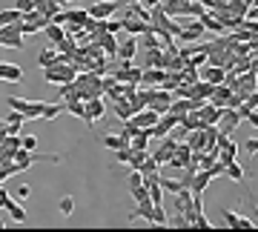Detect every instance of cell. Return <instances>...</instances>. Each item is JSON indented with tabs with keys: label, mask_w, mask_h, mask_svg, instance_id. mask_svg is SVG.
Returning a JSON list of instances; mask_svg holds the SVG:
<instances>
[{
	"label": "cell",
	"mask_w": 258,
	"mask_h": 232,
	"mask_svg": "<svg viewBox=\"0 0 258 232\" xmlns=\"http://www.w3.org/2000/svg\"><path fill=\"white\" fill-rule=\"evenodd\" d=\"M43 78H46L49 84H72L75 78H78V69L72 63H52L43 69Z\"/></svg>",
	"instance_id": "obj_1"
},
{
	"label": "cell",
	"mask_w": 258,
	"mask_h": 232,
	"mask_svg": "<svg viewBox=\"0 0 258 232\" xmlns=\"http://www.w3.org/2000/svg\"><path fill=\"white\" fill-rule=\"evenodd\" d=\"M23 32H20V23H9V26H0V46L9 49H23Z\"/></svg>",
	"instance_id": "obj_2"
},
{
	"label": "cell",
	"mask_w": 258,
	"mask_h": 232,
	"mask_svg": "<svg viewBox=\"0 0 258 232\" xmlns=\"http://www.w3.org/2000/svg\"><path fill=\"white\" fill-rule=\"evenodd\" d=\"M49 23V18L46 15H40L37 9H32V12H23V20H20V32L23 35H35V32H40V29Z\"/></svg>",
	"instance_id": "obj_3"
},
{
	"label": "cell",
	"mask_w": 258,
	"mask_h": 232,
	"mask_svg": "<svg viewBox=\"0 0 258 232\" xmlns=\"http://www.w3.org/2000/svg\"><path fill=\"white\" fill-rule=\"evenodd\" d=\"M120 6H123V0H98V3H92L86 12L98 20H106V18H115V12H118Z\"/></svg>",
	"instance_id": "obj_4"
},
{
	"label": "cell",
	"mask_w": 258,
	"mask_h": 232,
	"mask_svg": "<svg viewBox=\"0 0 258 232\" xmlns=\"http://www.w3.org/2000/svg\"><path fill=\"white\" fill-rule=\"evenodd\" d=\"M178 143H181V140H178L175 135H166V138H161V146L155 149V155H152V158H155L161 167H164V164H169V161H172V155H175Z\"/></svg>",
	"instance_id": "obj_5"
},
{
	"label": "cell",
	"mask_w": 258,
	"mask_h": 232,
	"mask_svg": "<svg viewBox=\"0 0 258 232\" xmlns=\"http://www.w3.org/2000/svg\"><path fill=\"white\" fill-rule=\"evenodd\" d=\"M120 20H123V32H126V35H132V37H141V35H144V32L149 29L147 20H141L132 9L123 12V18H120Z\"/></svg>",
	"instance_id": "obj_6"
},
{
	"label": "cell",
	"mask_w": 258,
	"mask_h": 232,
	"mask_svg": "<svg viewBox=\"0 0 258 232\" xmlns=\"http://www.w3.org/2000/svg\"><path fill=\"white\" fill-rule=\"evenodd\" d=\"M232 89H235V92H241V95H244V101H247V95L252 92V89H258L255 72H252V69H249V72H238V74H235V84H232Z\"/></svg>",
	"instance_id": "obj_7"
},
{
	"label": "cell",
	"mask_w": 258,
	"mask_h": 232,
	"mask_svg": "<svg viewBox=\"0 0 258 232\" xmlns=\"http://www.w3.org/2000/svg\"><path fill=\"white\" fill-rule=\"evenodd\" d=\"M195 161V152H192V146L186 143V140H181L178 143V149H175V155H172V161H169V167H178V169H186L189 164Z\"/></svg>",
	"instance_id": "obj_8"
},
{
	"label": "cell",
	"mask_w": 258,
	"mask_h": 232,
	"mask_svg": "<svg viewBox=\"0 0 258 232\" xmlns=\"http://www.w3.org/2000/svg\"><path fill=\"white\" fill-rule=\"evenodd\" d=\"M141 52V43H138V37H132L126 35L123 40H118V60H132V57Z\"/></svg>",
	"instance_id": "obj_9"
},
{
	"label": "cell",
	"mask_w": 258,
	"mask_h": 232,
	"mask_svg": "<svg viewBox=\"0 0 258 232\" xmlns=\"http://www.w3.org/2000/svg\"><path fill=\"white\" fill-rule=\"evenodd\" d=\"M158 118H161V112H155V109H149V106H147V109L135 112L129 121L135 123V126H141V129H152V126L158 123Z\"/></svg>",
	"instance_id": "obj_10"
},
{
	"label": "cell",
	"mask_w": 258,
	"mask_h": 232,
	"mask_svg": "<svg viewBox=\"0 0 258 232\" xmlns=\"http://www.w3.org/2000/svg\"><path fill=\"white\" fill-rule=\"evenodd\" d=\"M95 43H101V49L106 52V55H115L118 57V37L112 35V32H106V29H101V32H95L92 35Z\"/></svg>",
	"instance_id": "obj_11"
},
{
	"label": "cell",
	"mask_w": 258,
	"mask_h": 232,
	"mask_svg": "<svg viewBox=\"0 0 258 232\" xmlns=\"http://www.w3.org/2000/svg\"><path fill=\"white\" fill-rule=\"evenodd\" d=\"M103 112H106L103 101H101V98H92V101H86V118H83V121L89 123V126H95V123L103 118Z\"/></svg>",
	"instance_id": "obj_12"
},
{
	"label": "cell",
	"mask_w": 258,
	"mask_h": 232,
	"mask_svg": "<svg viewBox=\"0 0 258 232\" xmlns=\"http://www.w3.org/2000/svg\"><path fill=\"white\" fill-rule=\"evenodd\" d=\"M241 118L238 109H230V106H224V118H221V132H227V135H232V132L241 126Z\"/></svg>",
	"instance_id": "obj_13"
},
{
	"label": "cell",
	"mask_w": 258,
	"mask_h": 232,
	"mask_svg": "<svg viewBox=\"0 0 258 232\" xmlns=\"http://www.w3.org/2000/svg\"><path fill=\"white\" fill-rule=\"evenodd\" d=\"M166 78V69L161 66H144V78H141V84L144 86H161Z\"/></svg>",
	"instance_id": "obj_14"
},
{
	"label": "cell",
	"mask_w": 258,
	"mask_h": 232,
	"mask_svg": "<svg viewBox=\"0 0 258 232\" xmlns=\"http://www.w3.org/2000/svg\"><path fill=\"white\" fill-rule=\"evenodd\" d=\"M224 78H227V69H224V66L204 63V69H201V81H210V84H224Z\"/></svg>",
	"instance_id": "obj_15"
},
{
	"label": "cell",
	"mask_w": 258,
	"mask_h": 232,
	"mask_svg": "<svg viewBox=\"0 0 258 232\" xmlns=\"http://www.w3.org/2000/svg\"><path fill=\"white\" fill-rule=\"evenodd\" d=\"M210 181H212V172H210V169H198V172L192 175V184H189V189H192L195 195H201L204 189L210 186Z\"/></svg>",
	"instance_id": "obj_16"
},
{
	"label": "cell",
	"mask_w": 258,
	"mask_h": 232,
	"mask_svg": "<svg viewBox=\"0 0 258 232\" xmlns=\"http://www.w3.org/2000/svg\"><path fill=\"white\" fill-rule=\"evenodd\" d=\"M60 6H63V0H35V9L40 12V15H46L49 20L60 12Z\"/></svg>",
	"instance_id": "obj_17"
},
{
	"label": "cell",
	"mask_w": 258,
	"mask_h": 232,
	"mask_svg": "<svg viewBox=\"0 0 258 232\" xmlns=\"http://www.w3.org/2000/svg\"><path fill=\"white\" fill-rule=\"evenodd\" d=\"M232 92H235V89H230L227 84H218L215 89H212V95H210V103H215V106H221V109H224Z\"/></svg>",
	"instance_id": "obj_18"
},
{
	"label": "cell",
	"mask_w": 258,
	"mask_h": 232,
	"mask_svg": "<svg viewBox=\"0 0 258 232\" xmlns=\"http://www.w3.org/2000/svg\"><path fill=\"white\" fill-rule=\"evenodd\" d=\"M0 81L18 84V81H23V69H20L18 63H0Z\"/></svg>",
	"instance_id": "obj_19"
},
{
	"label": "cell",
	"mask_w": 258,
	"mask_h": 232,
	"mask_svg": "<svg viewBox=\"0 0 258 232\" xmlns=\"http://www.w3.org/2000/svg\"><path fill=\"white\" fill-rule=\"evenodd\" d=\"M138 218H144L147 223H152V201H141V204L129 212V221H138Z\"/></svg>",
	"instance_id": "obj_20"
},
{
	"label": "cell",
	"mask_w": 258,
	"mask_h": 232,
	"mask_svg": "<svg viewBox=\"0 0 258 232\" xmlns=\"http://www.w3.org/2000/svg\"><path fill=\"white\" fill-rule=\"evenodd\" d=\"M112 103H115V115H118L120 123L129 121V118L135 115V109H132V101H129V98H120V101H112Z\"/></svg>",
	"instance_id": "obj_21"
},
{
	"label": "cell",
	"mask_w": 258,
	"mask_h": 232,
	"mask_svg": "<svg viewBox=\"0 0 258 232\" xmlns=\"http://www.w3.org/2000/svg\"><path fill=\"white\" fill-rule=\"evenodd\" d=\"M43 32H46V37L52 40V43H60L66 37V26H60V23H55V20H49L46 26H43Z\"/></svg>",
	"instance_id": "obj_22"
},
{
	"label": "cell",
	"mask_w": 258,
	"mask_h": 232,
	"mask_svg": "<svg viewBox=\"0 0 258 232\" xmlns=\"http://www.w3.org/2000/svg\"><path fill=\"white\" fill-rule=\"evenodd\" d=\"M23 20V12L18 6H12V9H3L0 12V26H9V23H20Z\"/></svg>",
	"instance_id": "obj_23"
},
{
	"label": "cell",
	"mask_w": 258,
	"mask_h": 232,
	"mask_svg": "<svg viewBox=\"0 0 258 232\" xmlns=\"http://www.w3.org/2000/svg\"><path fill=\"white\" fill-rule=\"evenodd\" d=\"M192 109V101H189V98H181V101H172V106H169V112H172V115H178V118H184L186 112Z\"/></svg>",
	"instance_id": "obj_24"
},
{
	"label": "cell",
	"mask_w": 258,
	"mask_h": 232,
	"mask_svg": "<svg viewBox=\"0 0 258 232\" xmlns=\"http://www.w3.org/2000/svg\"><path fill=\"white\" fill-rule=\"evenodd\" d=\"M103 146H106V149H112V152H118L120 146H129V140L123 138V135H112V132H109V135L103 138Z\"/></svg>",
	"instance_id": "obj_25"
},
{
	"label": "cell",
	"mask_w": 258,
	"mask_h": 232,
	"mask_svg": "<svg viewBox=\"0 0 258 232\" xmlns=\"http://www.w3.org/2000/svg\"><path fill=\"white\" fill-rule=\"evenodd\" d=\"M43 109H46V101H29V109L23 112V118H26V121L40 118V115H43Z\"/></svg>",
	"instance_id": "obj_26"
},
{
	"label": "cell",
	"mask_w": 258,
	"mask_h": 232,
	"mask_svg": "<svg viewBox=\"0 0 258 232\" xmlns=\"http://www.w3.org/2000/svg\"><path fill=\"white\" fill-rule=\"evenodd\" d=\"M147 55V66H161L164 69V49H144Z\"/></svg>",
	"instance_id": "obj_27"
},
{
	"label": "cell",
	"mask_w": 258,
	"mask_h": 232,
	"mask_svg": "<svg viewBox=\"0 0 258 232\" xmlns=\"http://www.w3.org/2000/svg\"><path fill=\"white\" fill-rule=\"evenodd\" d=\"M224 175L230 178V181H238V184H244V169L238 167V161H230V164H227V169H224Z\"/></svg>",
	"instance_id": "obj_28"
},
{
	"label": "cell",
	"mask_w": 258,
	"mask_h": 232,
	"mask_svg": "<svg viewBox=\"0 0 258 232\" xmlns=\"http://www.w3.org/2000/svg\"><path fill=\"white\" fill-rule=\"evenodd\" d=\"M149 138H152V132H149V129H141L135 138L129 140V146H132V149H147V146H149Z\"/></svg>",
	"instance_id": "obj_29"
},
{
	"label": "cell",
	"mask_w": 258,
	"mask_h": 232,
	"mask_svg": "<svg viewBox=\"0 0 258 232\" xmlns=\"http://www.w3.org/2000/svg\"><path fill=\"white\" fill-rule=\"evenodd\" d=\"M6 209H9V218H12L15 223H23V221H26V209H23L20 204H15V201H9V206H6Z\"/></svg>",
	"instance_id": "obj_30"
},
{
	"label": "cell",
	"mask_w": 258,
	"mask_h": 232,
	"mask_svg": "<svg viewBox=\"0 0 258 232\" xmlns=\"http://www.w3.org/2000/svg\"><path fill=\"white\" fill-rule=\"evenodd\" d=\"M166 221H169V215L164 212V204H152V223L155 226H166Z\"/></svg>",
	"instance_id": "obj_31"
},
{
	"label": "cell",
	"mask_w": 258,
	"mask_h": 232,
	"mask_svg": "<svg viewBox=\"0 0 258 232\" xmlns=\"http://www.w3.org/2000/svg\"><path fill=\"white\" fill-rule=\"evenodd\" d=\"M129 195H132V201H135V204H141V201H152V198H149V186H147V184H141V186H135V189H129Z\"/></svg>",
	"instance_id": "obj_32"
},
{
	"label": "cell",
	"mask_w": 258,
	"mask_h": 232,
	"mask_svg": "<svg viewBox=\"0 0 258 232\" xmlns=\"http://www.w3.org/2000/svg\"><path fill=\"white\" fill-rule=\"evenodd\" d=\"M149 186V198H152V204H164V186H161V181H155V184H147Z\"/></svg>",
	"instance_id": "obj_33"
},
{
	"label": "cell",
	"mask_w": 258,
	"mask_h": 232,
	"mask_svg": "<svg viewBox=\"0 0 258 232\" xmlns=\"http://www.w3.org/2000/svg\"><path fill=\"white\" fill-rule=\"evenodd\" d=\"M147 158H149V155H147V149H132V158H129V167H132V169H141Z\"/></svg>",
	"instance_id": "obj_34"
},
{
	"label": "cell",
	"mask_w": 258,
	"mask_h": 232,
	"mask_svg": "<svg viewBox=\"0 0 258 232\" xmlns=\"http://www.w3.org/2000/svg\"><path fill=\"white\" fill-rule=\"evenodd\" d=\"M189 226H195V229H210L212 223L207 221V215H204V209H201V212H192V218H189Z\"/></svg>",
	"instance_id": "obj_35"
},
{
	"label": "cell",
	"mask_w": 258,
	"mask_h": 232,
	"mask_svg": "<svg viewBox=\"0 0 258 232\" xmlns=\"http://www.w3.org/2000/svg\"><path fill=\"white\" fill-rule=\"evenodd\" d=\"M55 46L60 49L63 55H75V52H78V43H75V40H72V35H66L63 40H60V43H55Z\"/></svg>",
	"instance_id": "obj_36"
},
{
	"label": "cell",
	"mask_w": 258,
	"mask_h": 232,
	"mask_svg": "<svg viewBox=\"0 0 258 232\" xmlns=\"http://www.w3.org/2000/svg\"><path fill=\"white\" fill-rule=\"evenodd\" d=\"M60 112H63V103H46V109H43V115H40V118H46V121H55Z\"/></svg>",
	"instance_id": "obj_37"
},
{
	"label": "cell",
	"mask_w": 258,
	"mask_h": 232,
	"mask_svg": "<svg viewBox=\"0 0 258 232\" xmlns=\"http://www.w3.org/2000/svg\"><path fill=\"white\" fill-rule=\"evenodd\" d=\"M161 186H164V192H169V195H175V192H181V189H184V184H181V181H169V178H161Z\"/></svg>",
	"instance_id": "obj_38"
},
{
	"label": "cell",
	"mask_w": 258,
	"mask_h": 232,
	"mask_svg": "<svg viewBox=\"0 0 258 232\" xmlns=\"http://www.w3.org/2000/svg\"><path fill=\"white\" fill-rule=\"evenodd\" d=\"M141 184H144V172H141V169H132V172L126 175V186L135 189V186H141Z\"/></svg>",
	"instance_id": "obj_39"
},
{
	"label": "cell",
	"mask_w": 258,
	"mask_h": 232,
	"mask_svg": "<svg viewBox=\"0 0 258 232\" xmlns=\"http://www.w3.org/2000/svg\"><path fill=\"white\" fill-rule=\"evenodd\" d=\"M224 215V223L230 226V229H238V212H232V209H221Z\"/></svg>",
	"instance_id": "obj_40"
},
{
	"label": "cell",
	"mask_w": 258,
	"mask_h": 232,
	"mask_svg": "<svg viewBox=\"0 0 258 232\" xmlns=\"http://www.w3.org/2000/svg\"><path fill=\"white\" fill-rule=\"evenodd\" d=\"M103 29H106V32H112V35H118L120 29H123V20H120V18H106Z\"/></svg>",
	"instance_id": "obj_41"
},
{
	"label": "cell",
	"mask_w": 258,
	"mask_h": 232,
	"mask_svg": "<svg viewBox=\"0 0 258 232\" xmlns=\"http://www.w3.org/2000/svg\"><path fill=\"white\" fill-rule=\"evenodd\" d=\"M6 103H9V109H18V112H26L29 109V101H23V98H6Z\"/></svg>",
	"instance_id": "obj_42"
},
{
	"label": "cell",
	"mask_w": 258,
	"mask_h": 232,
	"mask_svg": "<svg viewBox=\"0 0 258 232\" xmlns=\"http://www.w3.org/2000/svg\"><path fill=\"white\" fill-rule=\"evenodd\" d=\"M60 212H63V215H72V212H75V198H72V195H63V198H60Z\"/></svg>",
	"instance_id": "obj_43"
},
{
	"label": "cell",
	"mask_w": 258,
	"mask_h": 232,
	"mask_svg": "<svg viewBox=\"0 0 258 232\" xmlns=\"http://www.w3.org/2000/svg\"><path fill=\"white\" fill-rule=\"evenodd\" d=\"M20 146L29 149V152H35V149H37V138H35V135H20Z\"/></svg>",
	"instance_id": "obj_44"
},
{
	"label": "cell",
	"mask_w": 258,
	"mask_h": 232,
	"mask_svg": "<svg viewBox=\"0 0 258 232\" xmlns=\"http://www.w3.org/2000/svg\"><path fill=\"white\" fill-rule=\"evenodd\" d=\"M106 95H109L112 101H120V98H126V95H123V84L118 81V84L112 86V89H106Z\"/></svg>",
	"instance_id": "obj_45"
},
{
	"label": "cell",
	"mask_w": 258,
	"mask_h": 232,
	"mask_svg": "<svg viewBox=\"0 0 258 232\" xmlns=\"http://www.w3.org/2000/svg\"><path fill=\"white\" fill-rule=\"evenodd\" d=\"M15 6H18L20 12H32L35 9V0H15Z\"/></svg>",
	"instance_id": "obj_46"
},
{
	"label": "cell",
	"mask_w": 258,
	"mask_h": 232,
	"mask_svg": "<svg viewBox=\"0 0 258 232\" xmlns=\"http://www.w3.org/2000/svg\"><path fill=\"white\" fill-rule=\"evenodd\" d=\"M244 121H247L249 126H255V129H258V109H249V112H247V118H244Z\"/></svg>",
	"instance_id": "obj_47"
},
{
	"label": "cell",
	"mask_w": 258,
	"mask_h": 232,
	"mask_svg": "<svg viewBox=\"0 0 258 232\" xmlns=\"http://www.w3.org/2000/svg\"><path fill=\"white\" fill-rule=\"evenodd\" d=\"M244 103H247V106H252V109H258V89H252V92L247 95V101H244Z\"/></svg>",
	"instance_id": "obj_48"
},
{
	"label": "cell",
	"mask_w": 258,
	"mask_h": 232,
	"mask_svg": "<svg viewBox=\"0 0 258 232\" xmlns=\"http://www.w3.org/2000/svg\"><path fill=\"white\" fill-rule=\"evenodd\" d=\"M238 229H255V223L249 218H244V215H238Z\"/></svg>",
	"instance_id": "obj_49"
},
{
	"label": "cell",
	"mask_w": 258,
	"mask_h": 232,
	"mask_svg": "<svg viewBox=\"0 0 258 232\" xmlns=\"http://www.w3.org/2000/svg\"><path fill=\"white\" fill-rule=\"evenodd\" d=\"M9 201H12V195L3 189V186H0V209H6V206H9Z\"/></svg>",
	"instance_id": "obj_50"
},
{
	"label": "cell",
	"mask_w": 258,
	"mask_h": 232,
	"mask_svg": "<svg viewBox=\"0 0 258 232\" xmlns=\"http://www.w3.org/2000/svg\"><path fill=\"white\" fill-rule=\"evenodd\" d=\"M247 152H249V155H258V138H249L247 140Z\"/></svg>",
	"instance_id": "obj_51"
},
{
	"label": "cell",
	"mask_w": 258,
	"mask_h": 232,
	"mask_svg": "<svg viewBox=\"0 0 258 232\" xmlns=\"http://www.w3.org/2000/svg\"><path fill=\"white\" fill-rule=\"evenodd\" d=\"M29 192H32V189H29L26 184H23V186H20V189H18V195H20V198H29Z\"/></svg>",
	"instance_id": "obj_52"
},
{
	"label": "cell",
	"mask_w": 258,
	"mask_h": 232,
	"mask_svg": "<svg viewBox=\"0 0 258 232\" xmlns=\"http://www.w3.org/2000/svg\"><path fill=\"white\" fill-rule=\"evenodd\" d=\"M141 3H144L147 9H152V6H158V3H161V0H141Z\"/></svg>",
	"instance_id": "obj_53"
},
{
	"label": "cell",
	"mask_w": 258,
	"mask_h": 232,
	"mask_svg": "<svg viewBox=\"0 0 258 232\" xmlns=\"http://www.w3.org/2000/svg\"><path fill=\"white\" fill-rule=\"evenodd\" d=\"M252 72H255V78H258V60H252Z\"/></svg>",
	"instance_id": "obj_54"
},
{
	"label": "cell",
	"mask_w": 258,
	"mask_h": 232,
	"mask_svg": "<svg viewBox=\"0 0 258 232\" xmlns=\"http://www.w3.org/2000/svg\"><path fill=\"white\" fill-rule=\"evenodd\" d=\"M132 3H138V0H123V6H132Z\"/></svg>",
	"instance_id": "obj_55"
},
{
	"label": "cell",
	"mask_w": 258,
	"mask_h": 232,
	"mask_svg": "<svg viewBox=\"0 0 258 232\" xmlns=\"http://www.w3.org/2000/svg\"><path fill=\"white\" fill-rule=\"evenodd\" d=\"M3 226H6V223H3V221H0V229H3Z\"/></svg>",
	"instance_id": "obj_56"
}]
</instances>
